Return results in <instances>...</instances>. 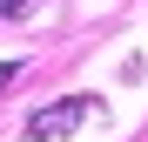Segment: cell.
Listing matches in <instances>:
<instances>
[{
    "instance_id": "cell-3",
    "label": "cell",
    "mask_w": 148,
    "mask_h": 142,
    "mask_svg": "<svg viewBox=\"0 0 148 142\" xmlns=\"http://www.w3.org/2000/svg\"><path fill=\"white\" fill-rule=\"evenodd\" d=\"M20 81V61H7V68H0V88H14Z\"/></svg>"
},
{
    "instance_id": "cell-2",
    "label": "cell",
    "mask_w": 148,
    "mask_h": 142,
    "mask_svg": "<svg viewBox=\"0 0 148 142\" xmlns=\"http://www.w3.org/2000/svg\"><path fill=\"white\" fill-rule=\"evenodd\" d=\"M27 7H34V0H0V20H20Z\"/></svg>"
},
{
    "instance_id": "cell-1",
    "label": "cell",
    "mask_w": 148,
    "mask_h": 142,
    "mask_svg": "<svg viewBox=\"0 0 148 142\" xmlns=\"http://www.w3.org/2000/svg\"><path fill=\"white\" fill-rule=\"evenodd\" d=\"M88 115H94V95H67V102H47V108L27 115V135H34V142H54V135H67V129H81Z\"/></svg>"
}]
</instances>
